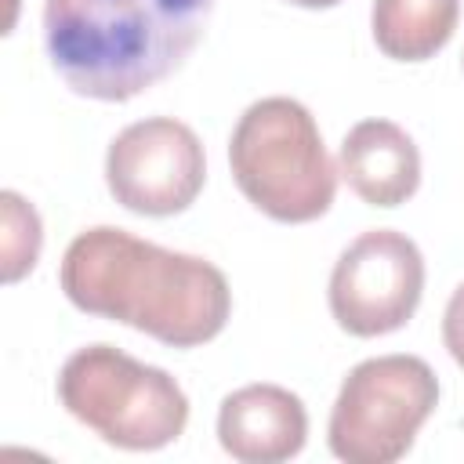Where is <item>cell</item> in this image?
I'll use <instances>...</instances> for the list:
<instances>
[{
	"label": "cell",
	"instance_id": "obj_9",
	"mask_svg": "<svg viewBox=\"0 0 464 464\" xmlns=\"http://www.w3.org/2000/svg\"><path fill=\"white\" fill-rule=\"evenodd\" d=\"M337 167L348 188L370 207H399L420 185V152L392 120L355 123L341 141Z\"/></svg>",
	"mask_w": 464,
	"mask_h": 464
},
{
	"label": "cell",
	"instance_id": "obj_11",
	"mask_svg": "<svg viewBox=\"0 0 464 464\" xmlns=\"http://www.w3.org/2000/svg\"><path fill=\"white\" fill-rule=\"evenodd\" d=\"M0 203H4V279L14 283L25 272H33V265L40 257L44 232H40L36 210L18 192L7 188L0 196Z\"/></svg>",
	"mask_w": 464,
	"mask_h": 464
},
{
	"label": "cell",
	"instance_id": "obj_2",
	"mask_svg": "<svg viewBox=\"0 0 464 464\" xmlns=\"http://www.w3.org/2000/svg\"><path fill=\"white\" fill-rule=\"evenodd\" d=\"M207 18L210 0H47L44 47L76 94L127 102L192 54Z\"/></svg>",
	"mask_w": 464,
	"mask_h": 464
},
{
	"label": "cell",
	"instance_id": "obj_10",
	"mask_svg": "<svg viewBox=\"0 0 464 464\" xmlns=\"http://www.w3.org/2000/svg\"><path fill=\"white\" fill-rule=\"evenodd\" d=\"M457 0H373L370 25L377 47L395 62H424L457 29Z\"/></svg>",
	"mask_w": 464,
	"mask_h": 464
},
{
	"label": "cell",
	"instance_id": "obj_12",
	"mask_svg": "<svg viewBox=\"0 0 464 464\" xmlns=\"http://www.w3.org/2000/svg\"><path fill=\"white\" fill-rule=\"evenodd\" d=\"M442 341L453 355L457 366H464V283L453 290L450 304H446V315H442Z\"/></svg>",
	"mask_w": 464,
	"mask_h": 464
},
{
	"label": "cell",
	"instance_id": "obj_8",
	"mask_svg": "<svg viewBox=\"0 0 464 464\" xmlns=\"http://www.w3.org/2000/svg\"><path fill=\"white\" fill-rule=\"evenodd\" d=\"M218 439L221 450L243 464L290 460L308 439L304 402L279 384H246L225 395L218 410Z\"/></svg>",
	"mask_w": 464,
	"mask_h": 464
},
{
	"label": "cell",
	"instance_id": "obj_6",
	"mask_svg": "<svg viewBox=\"0 0 464 464\" xmlns=\"http://www.w3.org/2000/svg\"><path fill=\"white\" fill-rule=\"evenodd\" d=\"M424 294V257L395 228L362 232L330 272V312L355 337H381L417 312Z\"/></svg>",
	"mask_w": 464,
	"mask_h": 464
},
{
	"label": "cell",
	"instance_id": "obj_13",
	"mask_svg": "<svg viewBox=\"0 0 464 464\" xmlns=\"http://www.w3.org/2000/svg\"><path fill=\"white\" fill-rule=\"evenodd\" d=\"M290 4H297V7H334L341 0H290Z\"/></svg>",
	"mask_w": 464,
	"mask_h": 464
},
{
	"label": "cell",
	"instance_id": "obj_4",
	"mask_svg": "<svg viewBox=\"0 0 464 464\" xmlns=\"http://www.w3.org/2000/svg\"><path fill=\"white\" fill-rule=\"evenodd\" d=\"M58 399L80 424L120 450L170 446L188 424L181 384L112 344L72 352L58 373Z\"/></svg>",
	"mask_w": 464,
	"mask_h": 464
},
{
	"label": "cell",
	"instance_id": "obj_3",
	"mask_svg": "<svg viewBox=\"0 0 464 464\" xmlns=\"http://www.w3.org/2000/svg\"><path fill=\"white\" fill-rule=\"evenodd\" d=\"M228 163L239 192L286 225L323 218L337 196V167L312 112L283 94L261 98L239 116Z\"/></svg>",
	"mask_w": 464,
	"mask_h": 464
},
{
	"label": "cell",
	"instance_id": "obj_1",
	"mask_svg": "<svg viewBox=\"0 0 464 464\" xmlns=\"http://www.w3.org/2000/svg\"><path fill=\"white\" fill-rule=\"evenodd\" d=\"M58 279L80 312L127 323L170 348L207 344L232 312V290L218 265L112 225L80 232L65 246Z\"/></svg>",
	"mask_w": 464,
	"mask_h": 464
},
{
	"label": "cell",
	"instance_id": "obj_7",
	"mask_svg": "<svg viewBox=\"0 0 464 464\" xmlns=\"http://www.w3.org/2000/svg\"><path fill=\"white\" fill-rule=\"evenodd\" d=\"M105 181L120 207L149 218L181 214L207 181V156L196 130L170 116L123 127L105 156Z\"/></svg>",
	"mask_w": 464,
	"mask_h": 464
},
{
	"label": "cell",
	"instance_id": "obj_5",
	"mask_svg": "<svg viewBox=\"0 0 464 464\" xmlns=\"http://www.w3.org/2000/svg\"><path fill=\"white\" fill-rule=\"evenodd\" d=\"M439 402V381L417 355H377L344 377L330 410V450L348 464L399 460Z\"/></svg>",
	"mask_w": 464,
	"mask_h": 464
}]
</instances>
